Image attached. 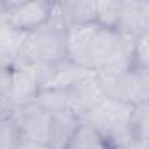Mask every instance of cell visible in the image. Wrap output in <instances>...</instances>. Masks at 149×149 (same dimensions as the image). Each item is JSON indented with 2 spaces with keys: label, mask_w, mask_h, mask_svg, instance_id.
I'll return each instance as SVG.
<instances>
[{
  "label": "cell",
  "mask_w": 149,
  "mask_h": 149,
  "mask_svg": "<svg viewBox=\"0 0 149 149\" xmlns=\"http://www.w3.org/2000/svg\"><path fill=\"white\" fill-rule=\"evenodd\" d=\"M11 86V67H0V118H11L14 107L9 95Z\"/></svg>",
  "instance_id": "obj_16"
},
{
  "label": "cell",
  "mask_w": 149,
  "mask_h": 149,
  "mask_svg": "<svg viewBox=\"0 0 149 149\" xmlns=\"http://www.w3.org/2000/svg\"><path fill=\"white\" fill-rule=\"evenodd\" d=\"M19 130L13 118H0V149H16L19 144Z\"/></svg>",
  "instance_id": "obj_17"
},
{
  "label": "cell",
  "mask_w": 149,
  "mask_h": 149,
  "mask_svg": "<svg viewBox=\"0 0 149 149\" xmlns=\"http://www.w3.org/2000/svg\"><path fill=\"white\" fill-rule=\"evenodd\" d=\"M65 58V32L47 25L26 32L13 65H54Z\"/></svg>",
  "instance_id": "obj_1"
},
{
  "label": "cell",
  "mask_w": 149,
  "mask_h": 149,
  "mask_svg": "<svg viewBox=\"0 0 149 149\" xmlns=\"http://www.w3.org/2000/svg\"><path fill=\"white\" fill-rule=\"evenodd\" d=\"M49 70L51 65H11L9 95L14 111L35 100L49 76Z\"/></svg>",
  "instance_id": "obj_3"
},
{
  "label": "cell",
  "mask_w": 149,
  "mask_h": 149,
  "mask_svg": "<svg viewBox=\"0 0 149 149\" xmlns=\"http://www.w3.org/2000/svg\"><path fill=\"white\" fill-rule=\"evenodd\" d=\"M68 91H70V100H72V112L81 121H84L107 98L104 95V90L98 83V77L95 72H90L77 86H74Z\"/></svg>",
  "instance_id": "obj_5"
},
{
  "label": "cell",
  "mask_w": 149,
  "mask_h": 149,
  "mask_svg": "<svg viewBox=\"0 0 149 149\" xmlns=\"http://www.w3.org/2000/svg\"><path fill=\"white\" fill-rule=\"evenodd\" d=\"M37 105L46 111L47 114H61V112H72V100L70 91H58V90H42L35 97Z\"/></svg>",
  "instance_id": "obj_12"
},
{
  "label": "cell",
  "mask_w": 149,
  "mask_h": 149,
  "mask_svg": "<svg viewBox=\"0 0 149 149\" xmlns=\"http://www.w3.org/2000/svg\"><path fill=\"white\" fill-rule=\"evenodd\" d=\"M91 70L79 67L76 63H72L70 60L63 58L61 61L51 65L49 76L42 86V90H58V91H68L74 86H77ZM40 90V91H42Z\"/></svg>",
  "instance_id": "obj_9"
},
{
  "label": "cell",
  "mask_w": 149,
  "mask_h": 149,
  "mask_svg": "<svg viewBox=\"0 0 149 149\" xmlns=\"http://www.w3.org/2000/svg\"><path fill=\"white\" fill-rule=\"evenodd\" d=\"M53 2L47 0H33V2H19L11 14L9 26L18 32H33L44 26L49 19Z\"/></svg>",
  "instance_id": "obj_7"
},
{
  "label": "cell",
  "mask_w": 149,
  "mask_h": 149,
  "mask_svg": "<svg viewBox=\"0 0 149 149\" xmlns=\"http://www.w3.org/2000/svg\"><path fill=\"white\" fill-rule=\"evenodd\" d=\"M97 77L107 98L128 104L132 107L149 102V70L130 67L118 76Z\"/></svg>",
  "instance_id": "obj_2"
},
{
  "label": "cell",
  "mask_w": 149,
  "mask_h": 149,
  "mask_svg": "<svg viewBox=\"0 0 149 149\" xmlns=\"http://www.w3.org/2000/svg\"><path fill=\"white\" fill-rule=\"evenodd\" d=\"M60 9H61L67 26L95 23L93 0H65V2H60Z\"/></svg>",
  "instance_id": "obj_11"
},
{
  "label": "cell",
  "mask_w": 149,
  "mask_h": 149,
  "mask_svg": "<svg viewBox=\"0 0 149 149\" xmlns=\"http://www.w3.org/2000/svg\"><path fill=\"white\" fill-rule=\"evenodd\" d=\"M19 2H14V0H0V28L9 26V19L13 11L16 9Z\"/></svg>",
  "instance_id": "obj_19"
},
{
  "label": "cell",
  "mask_w": 149,
  "mask_h": 149,
  "mask_svg": "<svg viewBox=\"0 0 149 149\" xmlns=\"http://www.w3.org/2000/svg\"><path fill=\"white\" fill-rule=\"evenodd\" d=\"M123 9V0H98L95 2V23L100 28L116 30Z\"/></svg>",
  "instance_id": "obj_13"
},
{
  "label": "cell",
  "mask_w": 149,
  "mask_h": 149,
  "mask_svg": "<svg viewBox=\"0 0 149 149\" xmlns=\"http://www.w3.org/2000/svg\"><path fill=\"white\" fill-rule=\"evenodd\" d=\"M130 133L133 140H149V104L133 107L130 116Z\"/></svg>",
  "instance_id": "obj_15"
},
{
  "label": "cell",
  "mask_w": 149,
  "mask_h": 149,
  "mask_svg": "<svg viewBox=\"0 0 149 149\" xmlns=\"http://www.w3.org/2000/svg\"><path fill=\"white\" fill-rule=\"evenodd\" d=\"M132 67L149 70V33L137 37L132 47Z\"/></svg>",
  "instance_id": "obj_18"
},
{
  "label": "cell",
  "mask_w": 149,
  "mask_h": 149,
  "mask_svg": "<svg viewBox=\"0 0 149 149\" xmlns=\"http://www.w3.org/2000/svg\"><path fill=\"white\" fill-rule=\"evenodd\" d=\"M11 118L14 119V123L19 130V137L23 140L47 144L49 128H51V114L42 111L35 100L18 107Z\"/></svg>",
  "instance_id": "obj_4"
},
{
  "label": "cell",
  "mask_w": 149,
  "mask_h": 149,
  "mask_svg": "<svg viewBox=\"0 0 149 149\" xmlns=\"http://www.w3.org/2000/svg\"><path fill=\"white\" fill-rule=\"evenodd\" d=\"M67 149H107L102 135L90 125V123H81L79 128L76 130L72 140L68 142Z\"/></svg>",
  "instance_id": "obj_14"
},
{
  "label": "cell",
  "mask_w": 149,
  "mask_h": 149,
  "mask_svg": "<svg viewBox=\"0 0 149 149\" xmlns=\"http://www.w3.org/2000/svg\"><path fill=\"white\" fill-rule=\"evenodd\" d=\"M98 30L97 23L74 25L65 32V58L79 67L88 65V53L93 42V37Z\"/></svg>",
  "instance_id": "obj_8"
},
{
  "label": "cell",
  "mask_w": 149,
  "mask_h": 149,
  "mask_svg": "<svg viewBox=\"0 0 149 149\" xmlns=\"http://www.w3.org/2000/svg\"><path fill=\"white\" fill-rule=\"evenodd\" d=\"M81 123L83 121L70 111L51 116V128H49V139H47L49 149H67L68 142L72 140L74 133H76Z\"/></svg>",
  "instance_id": "obj_10"
},
{
  "label": "cell",
  "mask_w": 149,
  "mask_h": 149,
  "mask_svg": "<svg viewBox=\"0 0 149 149\" xmlns=\"http://www.w3.org/2000/svg\"><path fill=\"white\" fill-rule=\"evenodd\" d=\"M16 149H49L47 144H40V142H33V140H19Z\"/></svg>",
  "instance_id": "obj_20"
},
{
  "label": "cell",
  "mask_w": 149,
  "mask_h": 149,
  "mask_svg": "<svg viewBox=\"0 0 149 149\" xmlns=\"http://www.w3.org/2000/svg\"><path fill=\"white\" fill-rule=\"evenodd\" d=\"M125 37L137 39L149 33V2L147 0H123L121 18L116 26Z\"/></svg>",
  "instance_id": "obj_6"
}]
</instances>
